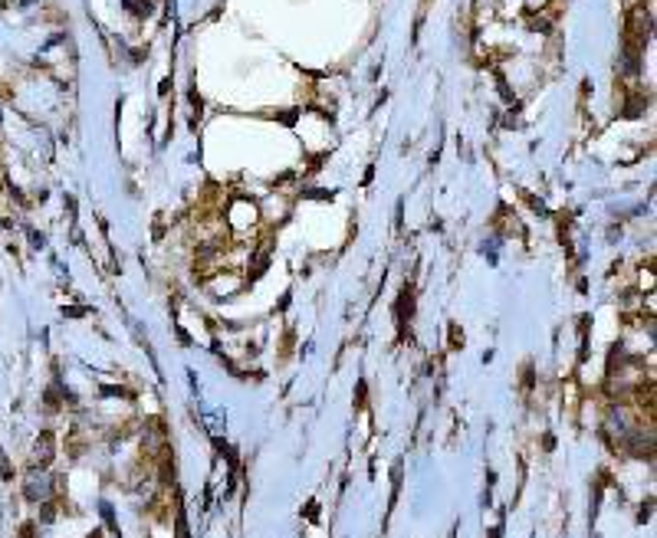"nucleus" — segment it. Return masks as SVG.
I'll list each match as a JSON object with an SVG mask.
<instances>
[{"instance_id":"obj_1","label":"nucleus","mask_w":657,"mask_h":538,"mask_svg":"<svg viewBox=\"0 0 657 538\" xmlns=\"http://www.w3.org/2000/svg\"><path fill=\"white\" fill-rule=\"evenodd\" d=\"M253 217H257V210L250 207L247 200H240L237 207H234V224H237V227H243V224H253Z\"/></svg>"},{"instance_id":"obj_2","label":"nucleus","mask_w":657,"mask_h":538,"mask_svg":"<svg viewBox=\"0 0 657 538\" xmlns=\"http://www.w3.org/2000/svg\"><path fill=\"white\" fill-rule=\"evenodd\" d=\"M30 4H33V0H20V7H30Z\"/></svg>"}]
</instances>
